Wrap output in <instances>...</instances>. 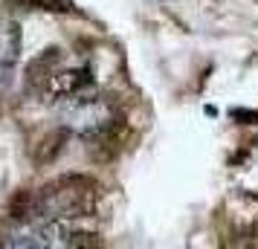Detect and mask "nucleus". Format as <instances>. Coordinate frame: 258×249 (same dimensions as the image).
Returning <instances> with one entry per match:
<instances>
[{
  "label": "nucleus",
  "mask_w": 258,
  "mask_h": 249,
  "mask_svg": "<svg viewBox=\"0 0 258 249\" xmlns=\"http://www.w3.org/2000/svg\"><path fill=\"white\" fill-rule=\"evenodd\" d=\"M61 107H64L67 125L84 139H99V136L113 131L116 110L102 93H96L93 87L70 96L67 102H61Z\"/></svg>",
  "instance_id": "f03ea898"
},
{
  "label": "nucleus",
  "mask_w": 258,
  "mask_h": 249,
  "mask_svg": "<svg viewBox=\"0 0 258 249\" xmlns=\"http://www.w3.org/2000/svg\"><path fill=\"white\" fill-rule=\"evenodd\" d=\"M21 209H12L18 223L24 220H64L73 223L93 212V183L84 177H64L49 183L47 189L21 194Z\"/></svg>",
  "instance_id": "f257e3e1"
},
{
  "label": "nucleus",
  "mask_w": 258,
  "mask_h": 249,
  "mask_svg": "<svg viewBox=\"0 0 258 249\" xmlns=\"http://www.w3.org/2000/svg\"><path fill=\"white\" fill-rule=\"evenodd\" d=\"M15 58H18V32H15V26H6L0 32V81L9 78Z\"/></svg>",
  "instance_id": "7ed1b4c3"
}]
</instances>
